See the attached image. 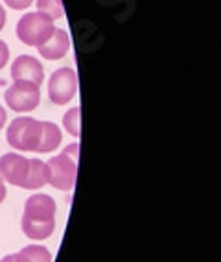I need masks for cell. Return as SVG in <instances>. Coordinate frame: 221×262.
Masks as SVG:
<instances>
[{
	"mask_svg": "<svg viewBox=\"0 0 221 262\" xmlns=\"http://www.w3.org/2000/svg\"><path fill=\"white\" fill-rule=\"evenodd\" d=\"M57 205L48 194H32L24 203L20 227L22 233L32 240H46L56 229Z\"/></svg>",
	"mask_w": 221,
	"mask_h": 262,
	"instance_id": "6da1fadb",
	"label": "cell"
},
{
	"mask_svg": "<svg viewBox=\"0 0 221 262\" xmlns=\"http://www.w3.org/2000/svg\"><path fill=\"white\" fill-rule=\"evenodd\" d=\"M78 157H80V144L74 142L48 161V183L54 188L63 192H70L74 188L76 176H78Z\"/></svg>",
	"mask_w": 221,
	"mask_h": 262,
	"instance_id": "7a4b0ae2",
	"label": "cell"
},
{
	"mask_svg": "<svg viewBox=\"0 0 221 262\" xmlns=\"http://www.w3.org/2000/svg\"><path fill=\"white\" fill-rule=\"evenodd\" d=\"M15 30H17V37L20 42L39 48L52 37L56 26L48 15L41 13V11H32V13H24L20 17Z\"/></svg>",
	"mask_w": 221,
	"mask_h": 262,
	"instance_id": "3957f363",
	"label": "cell"
},
{
	"mask_svg": "<svg viewBox=\"0 0 221 262\" xmlns=\"http://www.w3.org/2000/svg\"><path fill=\"white\" fill-rule=\"evenodd\" d=\"M41 120H35L32 117H17L8 126L6 141L15 150L37 151V146L41 142Z\"/></svg>",
	"mask_w": 221,
	"mask_h": 262,
	"instance_id": "277c9868",
	"label": "cell"
},
{
	"mask_svg": "<svg viewBox=\"0 0 221 262\" xmlns=\"http://www.w3.org/2000/svg\"><path fill=\"white\" fill-rule=\"evenodd\" d=\"M4 102L15 113H30L41 103V87L32 81H13L4 93Z\"/></svg>",
	"mask_w": 221,
	"mask_h": 262,
	"instance_id": "5b68a950",
	"label": "cell"
},
{
	"mask_svg": "<svg viewBox=\"0 0 221 262\" xmlns=\"http://www.w3.org/2000/svg\"><path fill=\"white\" fill-rule=\"evenodd\" d=\"M78 93V76L70 67H61L52 72L48 80V98L56 105H65L72 102Z\"/></svg>",
	"mask_w": 221,
	"mask_h": 262,
	"instance_id": "8992f818",
	"label": "cell"
},
{
	"mask_svg": "<svg viewBox=\"0 0 221 262\" xmlns=\"http://www.w3.org/2000/svg\"><path fill=\"white\" fill-rule=\"evenodd\" d=\"M30 159L20 154H4L0 157V178L13 187H22L28 178Z\"/></svg>",
	"mask_w": 221,
	"mask_h": 262,
	"instance_id": "52a82bcc",
	"label": "cell"
},
{
	"mask_svg": "<svg viewBox=\"0 0 221 262\" xmlns=\"http://www.w3.org/2000/svg\"><path fill=\"white\" fill-rule=\"evenodd\" d=\"M11 80L13 81H32V83L41 87L44 81V69H42L41 61L37 57L19 56L11 65Z\"/></svg>",
	"mask_w": 221,
	"mask_h": 262,
	"instance_id": "ba28073f",
	"label": "cell"
},
{
	"mask_svg": "<svg viewBox=\"0 0 221 262\" xmlns=\"http://www.w3.org/2000/svg\"><path fill=\"white\" fill-rule=\"evenodd\" d=\"M37 50L41 54V57H44V59H50V61L61 59L70 50V37H68L66 30L56 28L52 33V37L48 39L44 45H41Z\"/></svg>",
	"mask_w": 221,
	"mask_h": 262,
	"instance_id": "9c48e42d",
	"label": "cell"
},
{
	"mask_svg": "<svg viewBox=\"0 0 221 262\" xmlns=\"http://www.w3.org/2000/svg\"><path fill=\"white\" fill-rule=\"evenodd\" d=\"M42 133H41V142L37 146V154H50V151L57 150L61 146L63 133L57 124L54 122H41Z\"/></svg>",
	"mask_w": 221,
	"mask_h": 262,
	"instance_id": "30bf717a",
	"label": "cell"
},
{
	"mask_svg": "<svg viewBox=\"0 0 221 262\" xmlns=\"http://www.w3.org/2000/svg\"><path fill=\"white\" fill-rule=\"evenodd\" d=\"M44 185H48V170L46 163L41 159H30V170H28V178L22 183L24 190H39Z\"/></svg>",
	"mask_w": 221,
	"mask_h": 262,
	"instance_id": "8fae6325",
	"label": "cell"
},
{
	"mask_svg": "<svg viewBox=\"0 0 221 262\" xmlns=\"http://www.w3.org/2000/svg\"><path fill=\"white\" fill-rule=\"evenodd\" d=\"M15 262H52V253L44 246L30 244L19 253H15Z\"/></svg>",
	"mask_w": 221,
	"mask_h": 262,
	"instance_id": "7c38bea8",
	"label": "cell"
},
{
	"mask_svg": "<svg viewBox=\"0 0 221 262\" xmlns=\"http://www.w3.org/2000/svg\"><path fill=\"white\" fill-rule=\"evenodd\" d=\"M37 11L48 15L52 20L61 19L63 15H65L61 0H37Z\"/></svg>",
	"mask_w": 221,
	"mask_h": 262,
	"instance_id": "4fadbf2b",
	"label": "cell"
},
{
	"mask_svg": "<svg viewBox=\"0 0 221 262\" xmlns=\"http://www.w3.org/2000/svg\"><path fill=\"white\" fill-rule=\"evenodd\" d=\"M63 126L72 137H80V107H72L63 115Z\"/></svg>",
	"mask_w": 221,
	"mask_h": 262,
	"instance_id": "5bb4252c",
	"label": "cell"
},
{
	"mask_svg": "<svg viewBox=\"0 0 221 262\" xmlns=\"http://www.w3.org/2000/svg\"><path fill=\"white\" fill-rule=\"evenodd\" d=\"M4 2H6V6H8V8H11V10L22 11V10H26V8H30V6H32L33 0H4Z\"/></svg>",
	"mask_w": 221,
	"mask_h": 262,
	"instance_id": "9a60e30c",
	"label": "cell"
},
{
	"mask_svg": "<svg viewBox=\"0 0 221 262\" xmlns=\"http://www.w3.org/2000/svg\"><path fill=\"white\" fill-rule=\"evenodd\" d=\"M8 59H10V47L0 39V71L8 65Z\"/></svg>",
	"mask_w": 221,
	"mask_h": 262,
	"instance_id": "2e32d148",
	"label": "cell"
},
{
	"mask_svg": "<svg viewBox=\"0 0 221 262\" xmlns=\"http://www.w3.org/2000/svg\"><path fill=\"white\" fill-rule=\"evenodd\" d=\"M4 24H6V10H4V6L0 4V32L4 28Z\"/></svg>",
	"mask_w": 221,
	"mask_h": 262,
	"instance_id": "e0dca14e",
	"label": "cell"
},
{
	"mask_svg": "<svg viewBox=\"0 0 221 262\" xmlns=\"http://www.w3.org/2000/svg\"><path fill=\"white\" fill-rule=\"evenodd\" d=\"M6 118H8V117H6V109L0 105V129L6 126Z\"/></svg>",
	"mask_w": 221,
	"mask_h": 262,
	"instance_id": "ac0fdd59",
	"label": "cell"
},
{
	"mask_svg": "<svg viewBox=\"0 0 221 262\" xmlns=\"http://www.w3.org/2000/svg\"><path fill=\"white\" fill-rule=\"evenodd\" d=\"M4 198H6V185L2 181V178H0V203L4 202Z\"/></svg>",
	"mask_w": 221,
	"mask_h": 262,
	"instance_id": "d6986e66",
	"label": "cell"
},
{
	"mask_svg": "<svg viewBox=\"0 0 221 262\" xmlns=\"http://www.w3.org/2000/svg\"><path fill=\"white\" fill-rule=\"evenodd\" d=\"M0 262H15V255H6L0 258Z\"/></svg>",
	"mask_w": 221,
	"mask_h": 262,
	"instance_id": "ffe728a7",
	"label": "cell"
}]
</instances>
